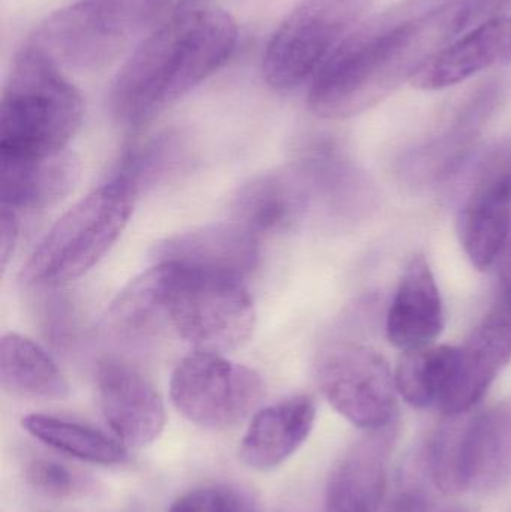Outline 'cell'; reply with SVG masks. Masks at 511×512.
<instances>
[{
	"instance_id": "obj_1",
	"label": "cell",
	"mask_w": 511,
	"mask_h": 512,
	"mask_svg": "<svg viewBox=\"0 0 511 512\" xmlns=\"http://www.w3.org/2000/svg\"><path fill=\"white\" fill-rule=\"evenodd\" d=\"M458 0H402L362 21L311 80L308 107L323 119H348L377 105L450 38Z\"/></svg>"
},
{
	"instance_id": "obj_2",
	"label": "cell",
	"mask_w": 511,
	"mask_h": 512,
	"mask_svg": "<svg viewBox=\"0 0 511 512\" xmlns=\"http://www.w3.org/2000/svg\"><path fill=\"white\" fill-rule=\"evenodd\" d=\"M237 39L236 21L216 8H191L156 27L111 84L114 117L128 128H143L218 71Z\"/></svg>"
},
{
	"instance_id": "obj_3",
	"label": "cell",
	"mask_w": 511,
	"mask_h": 512,
	"mask_svg": "<svg viewBox=\"0 0 511 512\" xmlns=\"http://www.w3.org/2000/svg\"><path fill=\"white\" fill-rule=\"evenodd\" d=\"M84 116L74 84L38 45L29 42L12 60L0 104V155L63 152Z\"/></svg>"
},
{
	"instance_id": "obj_4",
	"label": "cell",
	"mask_w": 511,
	"mask_h": 512,
	"mask_svg": "<svg viewBox=\"0 0 511 512\" xmlns=\"http://www.w3.org/2000/svg\"><path fill=\"white\" fill-rule=\"evenodd\" d=\"M161 268L165 322L197 351L242 348L255 330L257 312L243 279L173 264Z\"/></svg>"
},
{
	"instance_id": "obj_5",
	"label": "cell",
	"mask_w": 511,
	"mask_h": 512,
	"mask_svg": "<svg viewBox=\"0 0 511 512\" xmlns=\"http://www.w3.org/2000/svg\"><path fill=\"white\" fill-rule=\"evenodd\" d=\"M135 198L114 182L90 192L45 234L24 264L21 282L33 288H56L84 276L122 236Z\"/></svg>"
},
{
	"instance_id": "obj_6",
	"label": "cell",
	"mask_w": 511,
	"mask_h": 512,
	"mask_svg": "<svg viewBox=\"0 0 511 512\" xmlns=\"http://www.w3.org/2000/svg\"><path fill=\"white\" fill-rule=\"evenodd\" d=\"M468 414L447 417L426 448V474L443 495L494 490L511 475V406Z\"/></svg>"
},
{
	"instance_id": "obj_7",
	"label": "cell",
	"mask_w": 511,
	"mask_h": 512,
	"mask_svg": "<svg viewBox=\"0 0 511 512\" xmlns=\"http://www.w3.org/2000/svg\"><path fill=\"white\" fill-rule=\"evenodd\" d=\"M374 0H300L279 24L263 56L266 83L290 92L312 80L359 26Z\"/></svg>"
},
{
	"instance_id": "obj_8",
	"label": "cell",
	"mask_w": 511,
	"mask_h": 512,
	"mask_svg": "<svg viewBox=\"0 0 511 512\" xmlns=\"http://www.w3.org/2000/svg\"><path fill=\"white\" fill-rule=\"evenodd\" d=\"M315 381L333 409L359 429L371 432L396 423L395 373L371 346L353 342L326 346L315 361Z\"/></svg>"
},
{
	"instance_id": "obj_9",
	"label": "cell",
	"mask_w": 511,
	"mask_h": 512,
	"mask_svg": "<svg viewBox=\"0 0 511 512\" xmlns=\"http://www.w3.org/2000/svg\"><path fill=\"white\" fill-rule=\"evenodd\" d=\"M174 406L189 421L224 430L245 420L264 394L260 373L218 352L197 351L177 363L170 381Z\"/></svg>"
},
{
	"instance_id": "obj_10",
	"label": "cell",
	"mask_w": 511,
	"mask_h": 512,
	"mask_svg": "<svg viewBox=\"0 0 511 512\" xmlns=\"http://www.w3.org/2000/svg\"><path fill=\"white\" fill-rule=\"evenodd\" d=\"M458 230L465 254L479 270L503 255L511 237V140L492 146L471 174Z\"/></svg>"
},
{
	"instance_id": "obj_11",
	"label": "cell",
	"mask_w": 511,
	"mask_h": 512,
	"mask_svg": "<svg viewBox=\"0 0 511 512\" xmlns=\"http://www.w3.org/2000/svg\"><path fill=\"white\" fill-rule=\"evenodd\" d=\"M96 390L105 421L125 447L143 448L159 438L167 421L164 400L140 370L105 358L96 367Z\"/></svg>"
},
{
	"instance_id": "obj_12",
	"label": "cell",
	"mask_w": 511,
	"mask_h": 512,
	"mask_svg": "<svg viewBox=\"0 0 511 512\" xmlns=\"http://www.w3.org/2000/svg\"><path fill=\"white\" fill-rule=\"evenodd\" d=\"M511 361V297L497 300L471 336L458 346L455 376L440 412L468 414Z\"/></svg>"
},
{
	"instance_id": "obj_13",
	"label": "cell",
	"mask_w": 511,
	"mask_h": 512,
	"mask_svg": "<svg viewBox=\"0 0 511 512\" xmlns=\"http://www.w3.org/2000/svg\"><path fill=\"white\" fill-rule=\"evenodd\" d=\"M396 436V423L371 430L339 457L327 481L324 512L381 511Z\"/></svg>"
},
{
	"instance_id": "obj_14",
	"label": "cell",
	"mask_w": 511,
	"mask_h": 512,
	"mask_svg": "<svg viewBox=\"0 0 511 512\" xmlns=\"http://www.w3.org/2000/svg\"><path fill=\"white\" fill-rule=\"evenodd\" d=\"M155 264H173L245 279L260 264L257 234L239 222H222L173 234L152 249Z\"/></svg>"
},
{
	"instance_id": "obj_15",
	"label": "cell",
	"mask_w": 511,
	"mask_h": 512,
	"mask_svg": "<svg viewBox=\"0 0 511 512\" xmlns=\"http://www.w3.org/2000/svg\"><path fill=\"white\" fill-rule=\"evenodd\" d=\"M80 176V159L69 150L45 156L0 155V206L17 213L48 209L74 191Z\"/></svg>"
},
{
	"instance_id": "obj_16",
	"label": "cell",
	"mask_w": 511,
	"mask_h": 512,
	"mask_svg": "<svg viewBox=\"0 0 511 512\" xmlns=\"http://www.w3.org/2000/svg\"><path fill=\"white\" fill-rule=\"evenodd\" d=\"M444 306L428 259L416 255L408 262L387 313L389 342L402 352L432 345L443 333Z\"/></svg>"
},
{
	"instance_id": "obj_17",
	"label": "cell",
	"mask_w": 511,
	"mask_h": 512,
	"mask_svg": "<svg viewBox=\"0 0 511 512\" xmlns=\"http://www.w3.org/2000/svg\"><path fill=\"white\" fill-rule=\"evenodd\" d=\"M511 63V15L485 21L441 48L411 83L422 90H441L480 72Z\"/></svg>"
},
{
	"instance_id": "obj_18",
	"label": "cell",
	"mask_w": 511,
	"mask_h": 512,
	"mask_svg": "<svg viewBox=\"0 0 511 512\" xmlns=\"http://www.w3.org/2000/svg\"><path fill=\"white\" fill-rule=\"evenodd\" d=\"M317 420L312 397L299 394L255 414L240 444V460L255 471H272L287 462L311 435Z\"/></svg>"
},
{
	"instance_id": "obj_19",
	"label": "cell",
	"mask_w": 511,
	"mask_h": 512,
	"mask_svg": "<svg viewBox=\"0 0 511 512\" xmlns=\"http://www.w3.org/2000/svg\"><path fill=\"white\" fill-rule=\"evenodd\" d=\"M311 192L299 171H272L239 189L233 201L234 221L257 234L293 230L308 212Z\"/></svg>"
},
{
	"instance_id": "obj_20",
	"label": "cell",
	"mask_w": 511,
	"mask_h": 512,
	"mask_svg": "<svg viewBox=\"0 0 511 512\" xmlns=\"http://www.w3.org/2000/svg\"><path fill=\"white\" fill-rule=\"evenodd\" d=\"M0 381L9 393L35 399L63 400L69 384L53 358L33 340L9 333L0 342Z\"/></svg>"
},
{
	"instance_id": "obj_21",
	"label": "cell",
	"mask_w": 511,
	"mask_h": 512,
	"mask_svg": "<svg viewBox=\"0 0 511 512\" xmlns=\"http://www.w3.org/2000/svg\"><path fill=\"white\" fill-rule=\"evenodd\" d=\"M458 346L429 345L402 352L395 378L399 396L414 408L440 411L452 385Z\"/></svg>"
},
{
	"instance_id": "obj_22",
	"label": "cell",
	"mask_w": 511,
	"mask_h": 512,
	"mask_svg": "<svg viewBox=\"0 0 511 512\" xmlns=\"http://www.w3.org/2000/svg\"><path fill=\"white\" fill-rule=\"evenodd\" d=\"M23 429L54 450L84 462L117 465L126 459L125 445L89 424L53 415L30 414L21 421Z\"/></svg>"
},
{
	"instance_id": "obj_23",
	"label": "cell",
	"mask_w": 511,
	"mask_h": 512,
	"mask_svg": "<svg viewBox=\"0 0 511 512\" xmlns=\"http://www.w3.org/2000/svg\"><path fill=\"white\" fill-rule=\"evenodd\" d=\"M162 322L161 270L153 265L117 295L108 309L107 325L117 336L132 339L146 336Z\"/></svg>"
},
{
	"instance_id": "obj_24",
	"label": "cell",
	"mask_w": 511,
	"mask_h": 512,
	"mask_svg": "<svg viewBox=\"0 0 511 512\" xmlns=\"http://www.w3.org/2000/svg\"><path fill=\"white\" fill-rule=\"evenodd\" d=\"M179 138L173 134L158 135L132 147L117 165L110 182L119 183L135 197L170 173L180 159Z\"/></svg>"
},
{
	"instance_id": "obj_25",
	"label": "cell",
	"mask_w": 511,
	"mask_h": 512,
	"mask_svg": "<svg viewBox=\"0 0 511 512\" xmlns=\"http://www.w3.org/2000/svg\"><path fill=\"white\" fill-rule=\"evenodd\" d=\"M123 29L137 38L155 30L180 12L188 11L197 0H93Z\"/></svg>"
},
{
	"instance_id": "obj_26",
	"label": "cell",
	"mask_w": 511,
	"mask_h": 512,
	"mask_svg": "<svg viewBox=\"0 0 511 512\" xmlns=\"http://www.w3.org/2000/svg\"><path fill=\"white\" fill-rule=\"evenodd\" d=\"M168 512H258L254 505L228 487H204L180 496Z\"/></svg>"
},
{
	"instance_id": "obj_27",
	"label": "cell",
	"mask_w": 511,
	"mask_h": 512,
	"mask_svg": "<svg viewBox=\"0 0 511 512\" xmlns=\"http://www.w3.org/2000/svg\"><path fill=\"white\" fill-rule=\"evenodd\" d=\"M27 481L33 489L53 498L71 495L77 486V478L62 463L51 459H35L27 465Z\"/></svg>"
},
{
	"instance_id": "obj_28",
	"label": "cell",
	"mask_w": 511,
	"mask_h": 512,
	"mask_svg": "<svg viewBox=\"0 0 511 512\" xmlns=\"http://www.w3.org/2000/svg\"><path fill=\"white\" fill-rule=\"evenodd\" d=\"M511 9V0H461L453 9L450 33L468 32L485 21L503 17Z\"/></svg>"
},
{
	"instance_id": "obj_29",
	"label": "cell",
	"mask_w": 511,
	"mask_h": 512,
	"mask_svg": "<svg viewBox=\"0 0 511 512\" xmlns=\"http://www.w3.org/2000/svg\"><path fill=\"white\" fill-rule=\"evenodd\" d=\"M386 512H470L462 505L443 504L422 486L404 487L386 507Z\"/></svg>"
},
{
	"instance_id": "obj_30",
	"label": "cell",
	"mask_w": 511,
	"mask_h": 512,
	"mask_svg": "<svg viewBox=\"0 0 511 512\" xmlns=\"http://www.w3.org/2000/svg\"><path fill=\"white\" fill-rule=\"evenodd\" d=\"M18 213L8 207L0 206V259L2 268L5 270L9 259L14 254L20 236V224H18Z\"/></svg>"
}]
</instances>
